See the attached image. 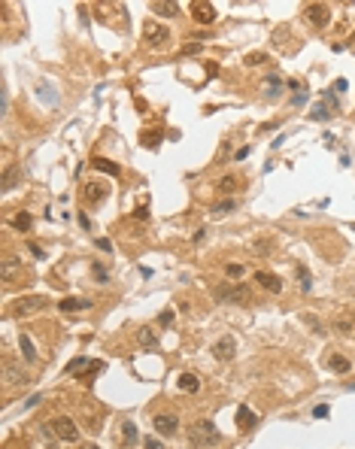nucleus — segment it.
<instances>
[{"label": "nucleus", "instance_id": "obj_1", "mask_svg": "<svg viewBox=\"0 0 355 449\" xmlns=\"http://www.w3.org/2000/svg\"><path fill=\"white\" fill-rule=\"evenodd\" d=\"M219 440H222V434H219L216 422H210V419L191 422V428H188V443H191V446H197V449H213V446H219Z\"/></svg>", "mask_w": 355, "mask_h": 449}, {"label": "nucleus", "instance_id": "obj_2", "mask_svg": "<svg viewBox=\"0 0 355 449\" xmlns=\"http://www.w3.org/2000/svg\"><path fill=\"white\" fill-rule=\"evenodd\" d=\"M213 297L222 301V304H249L252 301V294H249L246 285H216Z\"/></svg>", "mask_w": 355, "mask_h": 449}, {"label": "nucleus", "instance_id": "obj_3", "mask_svg": "<svg viewBox=\"0 0 355 449\" xmlns=\"http://www.w3.org/2000/svg\"><path fill=\"white\" fill-rule=\"evenodd\" d=\"M52 434H55L58 440H64V443H76V440H79V428H76V422H73L70 416L52 419Z\"/></svg>", "mask_w": 355, "mask_h": 449}, {"label": "nucleus", "instance_id": "obj_4", "mask_svg": "<svg viewBox=\"0 0 355 449\" xmlns=\"http://www.w3.org/2000/svg\"><path fill=\"white\" fill-rule=\"evenodd\" d=\"M46 307H49V301H46L43 294H30V297H21L12 313H15L18 319H24V316H33V313H39V310H46Z\"/></svg>", "mask_w": 355, "mask_h": 449}, {"label": "nucleus", "instance_id": "obj_5", "mask_svg": "<svg viewBox=\"0 0 355 449\" xmlns=\"http://www.w3.org/2000/svg\"><path fill=\"white\" fill-rule=\"evenodd\" d=\"M143 33H146V46H152V49H161V46L170 40V30H167L164 24H155V21H146V24H143Z\"/></svg>", "mask_w": 355, "mask_h": 449}, {"label": "nucleus", "instance_id": "obj_6", "mask_svg": "<svg viewBox=\"0 0 355 449\" xmlns=\"http://www.w3.org/2000/svg\"><path fill=\"white\" fill-rule=\"evenodd\" d=\"M216 6L213 3H207V0H194L191 3V18L197 21V24H213L216 21Z\"/></svg>", "mask_w": 355, "mask_h": 449}, {"label": "nucleus", "instance_id": "obj_7", "mask_svg": "<svg viewBox=\"0 0 355 449\" xmlns=\"http://www.w3.org/2000/svg\"><path fill=\"white\" fill-rule=\"evenodd\" d=\"M307 18H310L313 27H328V21H331V6H328V3H310V6H307Z\"/></svg>", "mask_w": 355, "mask_h": 449}, {"label": "nucleus", "instance_id": "obj_8", "mask_svg": "<svg viewBox=\"0 0 355 449\" xmlns=\"http://www.w3.org/2000/svg\"><path fill=\"white\" fill-rule=\"evenodd\" d=\"M152 425H155V431H158V434L173 437V434H176V425H179V419H176L173 413H161V416H155V419H152Z\"/></svg>", "mask_w": 355, "mask_h": 449}, {"label": "nucleus", "instance_id": "obj_9", "mask_svg": "<svg viewBox=\"0 0 355 449\" xmlns=\"http://www.w3.org/2000/svg\"><path fill=\"white\" fill-rule=\"evenodd\" d=\"M234 352H237V340L228 334V337H222V340H216V346H213V355L219 358V361H231L234 358Z\"/></svg>", "mask_w": 355, "mask_h": 449}, {"label": "nucleus", "instance_id": "obj_10", "mask_svg": "<svg viewBox=\"0 0 355 449\" xmlns=\"http://www.w3.org/2000/svg\"><path fill=\"white\" fill-rule=\"evenodd\" d=\"M0 273H3V282H12L21 273V261L15 255H3V261H0Z\"/></svg>", "mask_w": 355, "mask_h": 449}, {"label": "nucleus", "instance_id": "obj_11", "mask_svg": "<svg viewBox=\"0 0 355 449\" xmlns=\"http://www.w3.org/2000/svg\"><path fill=\"white\" fill-rule=\"evenodd\" d=\"M109 195V185H103V182H85V189H82V198L88 201V204H97V201H103Z\"/></svg>", "mask_w": 355, "mask_h": 449}, {"label": "nucleus", "instance_id": "obj_12", "mask_svg": "<svg viewBox=\"0 0 355 449\" xmlns=\"http://www.w3.org/2000/svg\"><path fill=\"white\" fill-rule=\"evenodd\" d=\"M255 279H258V285H261V288H267L270 294H280V291H283V279H280V276H276V273H267V270H258V273H255Z\"/></svg>", "mask_w": 355, "mask_h": 449}, {"label": "nucleus", "instance_id": "obj_13", "mask_svg": "<svg viewBox=\"0 0 355 449\" xmlns=\"http://www.w3.org/2000/svg\"><path fill=\"white\" fill-rule=\"evenodd\" d=\"M258 425V416L252 413V410L246 407V404H240V410H237V428H243V431H252Z\"/></svg>", "mask_w": 355, "mask_h": 449}, {"label": "nucleus", "instance_id": "obj_14", "mask_svg": "<svg viewBox=\"0 0 355 449\" xmlns=\"http://www.w3.org/2000/svg\"><path fill=\"white\" fill-rule=\"evenodd\" d=\"M18 349H21V358H24L27 364H36V361H39L36 346H33V340H30L27 334H18Z\"/></svg>", "mask_w": 355, "mask_h": 449}, {"label": "nucleus", "instance_id": "obj_15", "mask_svg": "<svg viewBox=\"0 0 355 449\" xmlns=\"http://www.w3.org/2000/svg\"><path fill=\"white\" fill-rule=\"evenodd\" d=\"M91 301H85V297H64V301H58V310L61 313H79V310H88Z\"/></svg>", "mask_w": 355, "mask_h": 449}, {"label": "nucleus", "instance_id": "obj_16", "mask_svg": "<svg viewBox=\"0 0 355 449\" xmlns=\"http://www.w3.org/2000/svg\"><path fill=\"white\" fill-rule=\"evenodd\" d=\"M3 373H6V386H18V383H27V373L24 370H18L9 358L3 361Z\"/></svg>", "mask_w": 355, "mask_h": 449}, {"label": "nucleus", "instance_id": "obj_17", "mask_svg": "<svg viewBox=\"0 0 355 449\" xmlns=\"http://www.w3.org/2000/svg\"><path fill=\"white\" fill-rule=\"evenodd\" d=\"M91 167H94L97 173H106V176H122V167L112 164L109 158H91Z\"/></svg>", "mask_w": 355, "mask_h": 449}, {"label": "nucleus", "instance_id": "obj_18", "mask_svg": "<svg viewBox=\"0 0 355 449\" xmlns=\"http://www.w3.org/2000/svg\"><path fill=\"white\" fill-rule=\"evenodd\" d=\"M237 210V201L234 198H225V201H216L213 207H210V216L213 219H222V216H228V213H234Z\"/></svg>", "mask_w": 355, "mask_h": 449}, {"label": "nucleus", "instance_id": "obj_19", "mask_svg": "<svg viewBox=\"0 0 355 449\" xmlns=\"http://www.w3.org/2000/svg\"><path fill=\"white\" fill-rule=\"evenodd\" d=\"M261 91H264L267 97H276V94L283 91V79L276 76V73H270V76H267V79L261 82Z\"/></svg>", "mask_w": 355, "mask_h": 449}, {"label": "nucleus", "instance_id": "obj_20", "mask_svg": "<svg viewBox=\"0 0 355 449\" xmlns=\"http://www.w3.org/2000/svg\"><path fill=\"white\" fill-rule=\"evenodd\" d=\"M176 389L179 392H197V389H201V380H197L194 373H182V377L176 380Z\"/></svg>", "mask_w": 355, "mask_h": 449}, {"label": "nucleus", "instance_id": "obj_21", "mask_svg": "<svg viewBox=\"0 0 355 449\" xmlns=\"http://www.w3.org/2000/svg\"><path fill=\"white\" fill-rule=\"evenodd\" d=\"M137 340H140L146 349H158V337H155L152 328H140V331H137Z\"/></svg>", "mask_w": 355, "mask_h": 449}, {"label": "nucleus", "instance_id": "obj_22", "mask_svg": "<svg viewBox=\"0 0 355 449\" xmlns=\"http://www.w3.org/2000/svg\"><path fill=\"white\" fill-rule=\"evenodd\" d=\"M122 440H125V446H134L140 440V431L134 422H122Z\"/></svg>", "mask_w": 355, "mask_h": 449}, {"label": "nucleus", "instance_id": "obj_23", "mask_svg": "<svg viewBox=\"0 0 355 449\" xmlns=\"http://www.w3.org/2000/svg\"><path fill=\"white\" fill-rule=\"evenodd\" d=\"M30 222H33L30 213H15V216L9 219V224H12L15 231H30Z\"/></svg>", "mask_w": 355, "mask_h": 449}, {"label": "nucleus", "instance_id": "obj_24", "mask_svg": "<svg viewBox=\"0 0 355 449\" xmlns=\"http://www.w3.org/2000/svg\"><path fill=\"white\" fill-rule=\"evenodd\" d=\"M328 367H331L334 373H349V367H352V364H349V358H346V355H331V358H328Z\"/></svg>", "mask_w": 355, "mask_h": 449}, {"label": "nucleus", "instance_id": "obj_25", "mask_svg": "<svg viewBox=\"0 0 355 449\" xmlns=\"http://www.w3.org/2000/svg\"><path fill=\"white\" fill-rule=\"evenodd\" d=\"M237 185H240V182H237V176H222V179L216 182V189H219L222 195H234Z\"/></svg>", "mask_w": 355, "mask_h": 449}, {"label": "nucleus", "instance_id": "obj_26", "mask_svg": "<svg viewBox=\"0 0 355 449\" xmlns=\"http://www.w3.org/2000/svg\"><path fill=\"white\" fill-rule=\"evenodd\" d=\"M88 367H91V361H88V358H73L64 370H67V377H73V373H82V370H88Z\"/></svg>", "mask_w": 355, "mask_h": 449}, {"label": "nucleus", "instance_id": "obj_27", "mask_svg": "<svg viewBox=\"0 0 355 449\" xmlns=\"http://www.w3.org/2000/svg\"><path fill=\"white\" fill-rule=\"evenodd\" d=\"M334 328H337L343 337H349V334L355 331V319H349V316H343V319H334Z\"/></svg>", "mask_w": 355, "mask_h": 449}, {"label": "nucleus", "instance_id": "obj_28", "mask_svg": "<svg viewBox=\"0 0 355 449\" xmlns=\"http://www.w3.org/2000/svg\"><path fill=\"white\" fill-rule=\"evenodd\" d=\"M140 143H143L146 149H158V143H161V131H146V134L140 137Z\"/></svg>", "mask_w": 355, "mask_h": 449}, {"label": "nucleus", "instance_id": "obj_29", "mask_svg": "<svg viewBox=\"0 0 355 449\" xmlns=\"http://www.w3.org/2000/svg\"><path fill=\"white\" fill-rule=\"evenodd\" d=\"M15 179H18V167H6V170H3V192H12V189H15Z\"/></svg>", "mask_w": 355, "mask_h": 449}, {"label": "nucleus", "instance_id": "obj_30", "mask_svg": "<svg viewBox=\"0 0 355 449\" xmlns=\"http://www.w3.org/2000/svg\"><path fill=\"white\" fill-rule=\"evenodd\" d=\"M152 9H155L158 15H167V18L179 12V6H176V3H152Z\"/></svg>", "mask_w": 355, "mask_h": 449}, {"label": "nucleus", "instance_id": "obj_31", "mask_svg": "<svg viewBox=\"0 0 355 449\" xmlns=\"http://www.w3.org/2000/svg\"><path fill=\"white\" fill-rule=\"evenodd\" d=\"M91 276H94L100 285H106V282H109V273H106V267H103V264H91Z\"/></svg>", "mask_w": 355, "mask_h": 449}, {"label": "nucleus", "instance_id": "obj_32", "mask_svg": "<svg viewBox=\"0 0 355 449\" xmlns=\"http://www.w3.org/2000/svg\"><path fill=\"white\" fill-rule=\"evenodd\" d=\"M310 119H316V122H328V119H331V112H328L325 106H313V112H310Z\"/></svg>", "mask_w": 355, "mask_h": 449}, {"label": "nucleus", "instance_id": "obj_33", "mask_svg": "<svg viewBox=\"0 0 355 449\" xmlns=\"http://www.w3.org/2000/svg\"><path fill=\"white\" fill-rule=\"evenodd\" d=\"M298 276H301V291H304V294H307V291H310V288H313V282H310V273H307V267H304V264H301V267H298Z\"/></svg>", "mask_w": 355, "mask_h": 449}, {"label": "nucleus", "instance_id": "obj_34", "mask_svg": "<svg viewBox=\"0 0 355 449\" xmlns=\"http://www.w3.org/2000/svg\"><path fill=\"white\" fill-rule=\"evenodd\" d=\"M225 273H228L231 279H240V276L246 273V267H243V264H228V267H225Z\"/></svg>", "mask_w": 355, "mask_h": 449}, {"label": "nucleus", "instance_id": "obj_35", "mask_svg": "<svg viewBox=\"0 0 355 449\" xmlns=\"http://www.w3.org/2000/svg\"><path fill=\"white\" fill-rule=\"evenodd\" d=\"M264 61H267V55H261V52L246 55V67H258V64H264Z\"/></svg>", "mask_w": 355, "mask_h": 449}, {"label": "nucleus", "instance_id": "obj_36", "mask_svg": "<svg viewBox=\"0 0 355 449\" xmlns=\"http://www.w3.org/2000/svg\"><path fill=\"white\" fill-rule=\"evenodd\" d=\"M94 246H97L100 252H112V243H109L106 237H97V240H94Z\"/></svg>", "mask_w": 355, "mask_h": 449}, {"label": "nucleus", "instance_id": "obj_37", "mask_svg": "<svg viewBox=\"0 0 355 449\" xmlns=\"http://www.w3.org/2000/svg\"><path fill=\"white\" fill-rule=\"evenodd\" d=\"M27 249H30L33 258H46V252H43V246H39V243H27Z\"/></svg>", "mask_w": 355, "mask_h": 449}, {"label": "nucleus", "instance_id": "obj_38", "mask_svg": "<svg viewBox=\"0 0 355 449\" xmlns=\"http://www.w3.org/2000/svg\"><path fill=\"white\" fill-rule=\"evenodd\" d=\"M143 446H146V449H164L161 440H155V437H143Z\"/></svg>", "mask_w": 355, "mask_h": 449}, {"label": "nucleus", "instance_id": "obj_39", "mask_svg": "<svg viewBox=\"0 0 355 449\" xmlns=\"http://www.w3.org/2000/svg\"><path fill=\"white\" fill-rule=\"evenodd\" d=\"M286 85H289V88H292V91H295V97H298V94H307V91H304V85H301V82H298V79H289V82H286Z\"/></svg>", "mask_w": 355, "mask_h": 449}, {"label": "nucleus", "instance_id": "obj_40", "mask_svg": "<svg viewBox=\"0 0 355 449\" xmlns=\"http://www.w3.org/2000/svg\"><path fill=\"white\" fill-rule=\"evenodd\" d=\"M313 416H316V419H325V416H328V404H319V407L313 410Z\"/></svg>", "mask_w": 355, "mask_h": 449}, {"label": "nucleus", "instance_id": "obj_41", "mask_svg": "<svg viewBox=\"0 0 355 449\" xmlns=\"http://www.w3.org/2000/svg\"><path fill=\"white\" fill-rule=\"evenodd\" d=\"M201 52V43H188V46H182V55H197Z\"/></svg>", "mask_w": 355, "mask_h": 449}, {"label": "nucleus", "instance_id": "obj_42", "mask_svg": "<svg viewBox=\"0 0 355 449\" xmlns=\"http://www.w3.org/2000/svg\"><path fill=\"white\" fill-rule=\"evenodd\" d=\"M173 322V310H164L161 316H158V325H170Z\"/></svg>", "mask_w": 355, "mask_h": 449}, {"label": "nucleus", "instance_id": "obj_43", "mask_svg": "<svg viewBox=\"0 0 355 449\" xmlns=\"http://www.w3.org/2000/svg\"><path fill=\"white\" fill-rule=\"evenodd\" d=\"M249 152H252V149H249V146H243V149H237V152H234V161H243V158H246Z\"/></svg>", "mask_w": 355, "mask_h": 449}, {"label": "nucleus", "instance_id": "obj_44", "mask_svg": "<svg viewBox=\"0 0 355 449\" xmlns=\"http://www.w3.org/2000/svg\"><path fill=\"white\" fill-rule=\"evenodd\" d=\"M255 252H270V240H255Z\"/></svg>", "mask_w": 355, "mask_h": 449}, {"label": "nucleus", "instance_id": "obj_45", "mask_svg": "<svg viewBox=\"0 0 355 449\" xmlns=\"http://www.w3.org/2000/svg\"><path fill=\"white\" fill-rule=\"evenodd\" d=\"M79 224H82V231H88V228H91V222H88V216H85V213H79Z\"/></svg>", "mask_w": 355, "mask_h": 449}, {"label": "nucleus", "instance_id": "obj_46", "mask_svg": "<svg viewBox=\"0 0 355 449\" xmlns=\"http://www.w3.org/2000/svg\"><path fill=\"white\" fill-rule=\"evenodd\" d=\"M39 401H43V398H39V395H33V398H27V401H24V410H30V407H36Z\"/></svg>", "mask_w": 355, "mask_h": 449}, {"label": "nucleus", "instance_id": "obj_47", "mask_svg": "<svg viewBox=\"0 0 355 449\" xmlns=\"http://www.w3.org/2000/svg\"><path fill=\"white\" fill-rule=\"evenodd\" d=\"M134 219H143V222H146V219H149V210H146V207H140V210H134Z\"/></svg>", "mask_w": 355, "mask_h": 449}, {"label": "nucleus", "instance_id": "obj_48", "mask_svg": "<svg viewBox=\"0 0 355 449\" xmlns=\"http://www.w3.org/2000/svg\"><path fill=\"white\" fill-rule=\"evenodd\" d=\"M276 128H280L276 122H267V125H261V134H264V131H276Z\"/></svg>", "mask_w": 355, "mask_h": 449}, {"label": "nucleus", "instance_id": "obj_49", "mask_svg": "<svg viewBox=\"0 0 355 449\" xmlns=\"http://www.w3.org/2000/svg\"><path fill=\"white\" fill-rule=\"evenodd\" d=\"M88 449H97V446H88Z\"/></svg>", "mask_w": 355, "mask_h": 449}]
</instances>
